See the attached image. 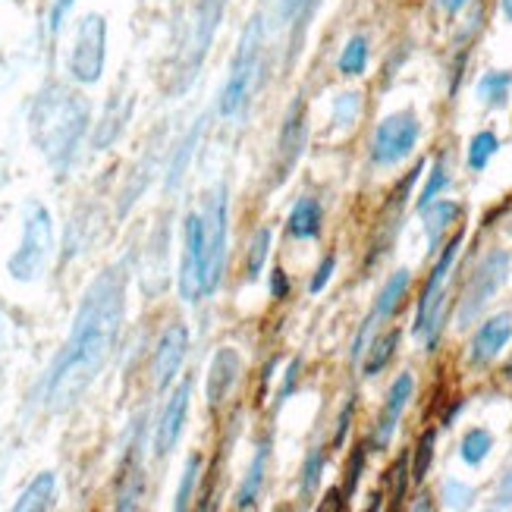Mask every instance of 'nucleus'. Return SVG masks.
Instances as JSON below:
<instances>
[{"mask_svg":"<svg viewBox=\"0 0 512 512\" xmlns=\"http://www.w3.org/2000/svg\"><path fill=\"white\" fill-rule=\"evenodd\" d=\"M311 7H315V0H280V19L289 26H305Z\"/></svg>","mask_w":512,"mask_h":512,"instance_id":"c9c22d12","label":"nucleus"},{"mask_svg":"<svg viewBox=\"0 0 512 512\" xmlns=\"http://www.w3.org/2000/svg\"><path fill=\"white\" fill-rule=\"evenodd\" d=\"M512 340V315L509 311H500V315L487 318L469 343V365L475 368H484L491 365L497 355L506 349V343Z\"/></svg>","mask_w":512,"mask_h":512,"instance_id":"4468645a","label":"nucleus"},{"mask_svg":"<svg viewBox=\"0 0 512 512\" xmlns=\"http://www.w3.org/2000/svg\"><path fill=\"white\" fill-rule=\"evenodd\" d=\"M308 139V123H305V104L296 101L289 107L286 123L280 129V142H277V180L296 167V161L302 158V148Z\"/></svg>","mask_w":512,"mask_h":512,"instance_id":"dca6fc26","label":"nucleus"},{"mask_svg":"<svg viewBox=\"0 0 512 512\" xmlns=\"http://www.w3.org/2000/svg\"><path fill=\"white\" fill-rule=\"evenodd\" d=\"M54 487H57V481H54V475L51 472H44V475H38L26 491H22V497L16 500V512H29V509H51V503H54Z\"/></svg>","mask_w":512,"mask_h":512,"instance_id":"5701e85b","label":"nucleus"},{"mask_svg":"<svg viewBox=\"0 0 512 512\" xmlns=\"http://www.w3.org/2000/svg\"><path fill=\"white\" fill-rule=\"evenodd\" d=\"M189 396H192V381H183L180 387L173 390V396L167 399L161 421H158V431H154V456H158V459H164L176 447L180 434H183L186 415H189Z\"/></svg>","mask_w":512,"mask_h":512,"instance_id":"ddd939ff","label":"nucleus"},{"mask_svg":"<svg viewBox=\"0 0 512 512\" xmlns=\"http://www.w3.org/2000/svg\"><path fill=\"white\" fill-rule=\"evenodd\" d=\"M387 481L393 484V494H390V500H393V506H399L403 503V497H406V487H409V481H412V469H409V453H403L396 459V465L387 472Z\"/></svg>","mask_w":512,"mask_h":512,"instance_id":"f704fd0d","label":"nucleus"},{"mask_svg":"<svg viewBox=\"0 0 512 512\" xmlns=\"http://www.w3.org/2000/svg\"><path fill=\"white\" fill-rule=\"evenodd\" d=\"M421 217H425L428 249L437 252V246L443 242V236H447V230L462 217V205L459 202H450V198H437V202H431L425 211H421Z\"/></svg>","mask_w":512,"mask_h":512,"instance_id":"a211bd4d","label":"nucleus"},{"mask_svg":"<svg viewBox=\"0 0 512 512\" xmlns=\"http://www.w3.org/2000/svg\"><path fill=\"white\" fill-rule=\"evenodd\" d=\"M180 293L186 302H198L205 296V217L202 214H189L183 227Z\"/></svg>","mask_w":512,"mask_h":512,"instance_id":"9d476101","label":"nucleus"},{"mask_svg":"<svg viewBox=\"0 0 512 512\" xmlns=\"http://www.w3.org/2000/svg\"><path fill=\"white\" fill-rule=\"evenodd\" d=\"M465 242V233H456L447 246H443L437 264L431 267V277L425 283L418 296V311H415V337L425 343L428 352H434L437 340H440V330H443V308H447V280H450V271L459 258V249Z\"/></svg>","mask_w":512,"mask_h":512,"instance_id":"7ed1b4c3","label":"nucleus"},{"mask_svg":"<svg viewBox=\"0 0 512 512\" xmlns=\"http://www.w3.org/2000/svg\"><path fill=\"white\" fill-rule=\"evenodd\" d=\"M512 92V73L509 70H491L478 79V98L487 107H506Z\"/></svg>","mask_w":512,"mask_h":512,"instance_id":"b1692460","label":"nucleus"},{"mask_svg":"<svg viewBox=\"0 0 512 512\" xmlns=\"http://www.w3.org/2000/svg\"><path fill=\"white\" fill-rule=\"evenodd\" d=\"M409 283H412V274L406 271H396L387 283H384V289L377 293V302H374V321H384V318H393V311L403 305V299H406V289H409Z\"/></svg>","mask_w":512,"mask_h":512,"instance_id":"4be33fe9","label":"nucleus"},{"mask_svg":"<svg viewBox=\"0 0 512 512\" xmlns=\"http://www.w3.org/2000/svg\"><path fill=\"white\" fill-rule=\"evenodd\" d=\"M415 393V381H412V374L403 371L393 381V387L387 390V403L381 409V415H377V428H374V447L377 450H387L390 447V440L399 428V421H403V412L409 406V399Z\"/></svg>","mask_w":512,"mask_h":512,"instance_id":"2eb2a0df","label":"nucleus"},{"mask_svg":"<svg viewBox=\"0 0 512 512\" xmlns=\"http://www.w3.org/2000/svg\"><path fill=\"white\" fill-rule=\"evenodd\" d=\"M286 293H289V280H286V274L277 267V271L271 274V296L274 299H286Z\"/></svg>","mask_w":512,"mask_h":512,"instance_id":"37998d69","label":"nucleus"},{"mask_svg":"<svg viewBox=\"0 0 512 512\" xmlns=\"http://www.w3.org/2000/svg\"><path fill=\"white\" fill-rule=\"evenodd\" d=\"M198 478H202V456L192 453L186 459V472H183V481H180V491H176V509H186L192 503Z\"/></svg>","mask_w":512,"mask_h":512,"instance_id":"2f4dec72","label":"nucleus"},{"mask_svg":"<svg viewBox=\"0 0 512 512\" xmlns=\"http://www.w3.org/2000/svg\"><path fill=\"white\" fill-rule=\"evenodd\" d=\"M70 4H73V0H57V7H54V22H51L54 29L60 26V19H63V13H66V10H70Z\"/></svg>","mask_w":512,"mask_h":512,"instance_id":"a18cd8bd","label":"nucleus"},{"mask_svg":"<svg viewBox=\"0 0 512 512\" xmlns=\"http://www.w3.org/2000/svg\"><path fill=\"white\" fill-rule=\"evenodd\" d=\"M337 66H340L343 76H362L365 66H368V38L365 35H352L346 41V48H343Z\"/></svg>","mask_w":512,"mask_h":512,"instance_id":"cd10ccee","label":"nucleus"},{"mask_svg":"<svg viewBox=\"0 0 512 512\" xmlns=\"http://www.w3.org/2000/svg\"><path fill=\"white\" fill-rule=\"evenodd\" d=\"M299 371H302V359H296L293 365L286 368V377H283V387L277 393V403H283V399L289 396V390H296V381H299Z\"/></svg>","mask_w":512,"mask_h":512,"instance_id":"ea45409f","label":"nucleus"},{"mask_svg":"<svg viewBox=\"0 0 512 512\" xmlns=\"http://www.w3.org/2000/svg\"><path fill=\"white\" fill-rule=\"evenodd\" d=\"M500 10H503V16L512 22V0H500Z\"/></svg>","mask_w":512,"mask_h":512,"instance_id":"49530a36","label":"nucleus"},{"mask_svg":"<svg viewBox=\"0 0 512 512\" xmlns=\"http://www.w3.org/2000/svg\"><path fill=\"white\" fill-rule=\"evenodd\" d=\"M494 506H512V465L503 472V478H500V484H497Z\"/></svg>","mask_w":512,"mask_h":512,"instance_id":"a19ab883","label":"nucleus"},{"mask_svg":"<svg viewBox=\"0 0 512 512\" xmlns=\"http://www.w3.org/2000/svg\"><path fill=\"white\" fill-rule=\"evenodd\" d=\"M434 443H437V431L434 428H428L425 434L418 437V443H415V453H412V481L415 484H421V481L428 478V472H431Z\"/></svg>","mask_w":512,"mask_h":512,"instance_id":"c756f323","label":"nucleus"},{"mask_svg":"<svg viewBox=\"0 0 512 512\" xmlns=\"http://www.w3.org/2000/svg\"><path fill=\"white\" fill-rule=\"evenodd\" d=\"M267 252H271V227H261V230H255V236L249 242V264H246L249 267V280L261 277Z\"/></svg>","mask_w":512,"mask_h":512,"instance_id":"7c9ffc66","label":"nucleus"},{"mask_svg":"<svg viewBox=\"0 0 512 512\" xmlns=\"http://www.w3.org/2000/svg\"><path fill=\"white\" fill-rule=\"evenodd\" d=\"M491 450H494V434L487 428H472L459 443V456L465 465H481Z\"/></svg>","mask_w":512,"mask_h":512,"instance_id":"bb28decb","label":"nucleus"},{"mask_svg":"<svg viewBox=\"0 0 512 512\" xmlns=\"http://www.w3.org/2000/svg\"><path fill=\"white\" fill-rule=\"evenodd\" d=\"M321 472H324V450L315 447V450L305 456V465H302V494L305 497H311V494L318 491Z\"/></svg>","mask_w":512,"mask_h":512,"instance_id":"72a5a7b5","label":"nucleus"},{"mask_svg":"<svg viewBox=\"0 0 512 512\" xmlns=\"http://www.w3.org/2000/svg\"><path fill=\"white\" fill-rule=\"evenodd\" d=\"M261 54H264V22L261 16H255L239 38L227 85H224V92H220V114L224 117H233L246 107L261 73Z\"/></svg>","mask_w":512,"mask_h":512,"instance_id":"20e7f679","label":"nucleus"},{"mask_svg":"<svg viewBox=\"0 0 512 512\" xmlns=\"http://www.w3.org/2000/svg\"><path fill=\"white\" fill-rule=\"evenodd\" d=\"M126 315V274L123 267H107L85 289L82 305L70 330V340L54 359L41 384V403L48 412L73 409L82 393L95 384L107 359L114 355Z\"/></svg>","mask_w":512,"mask_h":512,"instance_id":"f257e3e1","label":"nucleus"},{"mask_svg":"<svg viewBox=\"0 0 512 512\" xmlns=\"http://www.w3.org/2000/svg\"><path fill=\"white\" fill-rule=\"evenodd\" d=\"M472 497H475V491H472L469 484H462V481H447V484H443V503L453 506V509L472 506Z\"/></svg>","mask_w":512,"mask_h":512,"instance_id":"e433bc0d","label":"nucleus"},{"mask_svg":"<svg viewBox=\"0 0 512 512\" xmlns=\"http://www.w3.org/2000/svg\"><path fill=\"white\" fill-rule=\"evenodd\" d=\"M239 374H242V359H239V352L230 349V346L217 349V355L211 359V371H208V406H211V409H217V406H224V403H227V396H230V390L236 387Z\"/></svg>","mask_w":512,"mask_h":512,"instance_id":"f3484780","label":"nucleus"},{"mask_svg":"<svg viewBox=\"0 0 512 512\" xmlns=\"http://www.w3.org/2000/svg\"><path fill=\"white\" fill-rule=\"evenodd\" d=\"M88 104L70 88L48 85L32 107V139L54 167H66L85 136Z\"/></svg>","mask_w":512,"mask_h":512,"instance_id":"f03ea898","label":"nucleus"},{"mask_svg":"<svg viewBox=\"0 0 512 512\" xmlns=\"http://www.w3.org/2000/svg\"><path fill=\"white\" fill-rule=\"evenodd\" d=\"M267 456H271V443L261 440L258 443V450L252 456V465H249V472L246 478H242L239 484V491H236V506L239 509H252L258 494H261V487H264V475H267Z\"/></svg>","mask_w":512,"mask_h":512,"instance_id":"6ab92c4d","label":"nucleus"},{"mask_svg":"<svg viewBox=\"0 0 512 512\" xmlns=\"http://www.w3.org/2000/svg\"><path fill=\"white\" fill-rule=\"evenodd\" d=\"M145 487V475H142V459H139V447H132L123 465L120 475V491H117V509H136L139 497Z\"/></svg>","mask_w":512,"mask_h":512,"instance_id":"412c9836","label":"nucleus"},{"mask_svg":"<svg viewBox=\"0 0 512 512\" xmlns=\"http://www.w3.org/2000/svg\"><path fill=\"white\" fill-rule=\"evenodd\" d=\"M450 183H453V176H450L447 158H437V161L431 164V173H428L425 189H421V195H418V211H425L431 202H437V195H440V192H447Z\"/></svg>","mask_w":512,"mask_h":512,"instance_id":"c85d7f7f","label":"nucleus"},{"mask_svg":"<svg viewBox=\"0 0 512 512\" xmlns=\"http://www.w3.org/2000/svg\"><path fill=\"white\" fill-rule=\"evenodd\" d=\"M0 343H4V324H0Z\"/></svg>","mask_w":512,"mask_h":512,"instance_id":"de8ad7c7","label":"nucleus"},{"mask_svg":"<svg viewBox=\"0 0 512 512\" xmlns=\"http://www.w3.org/2000/svg\"><path fill=\"white\" fill-rule=\"evenodd\" d=\"M286 230L293 239H315L321 233V202L311 195H302L289 211Z\"/></svg>","mask_w":512,"mask_h":512,"instance_id":"aec40b11","label":"nucleus"},{"mask_svg":"<svg viewBox=\"0 0 512 512\" xmlns=\"http://www.w3.org/2000/svg\"><path fill=\"white\" fill-rule=\"evenodd\" d=\"M362 110V95L359 92H343L337 95V101H333V126H352L355 117H359Z\"/></svg>","mask_w":512,"mask_h":512,"instance_id":"473e14b6","label":"nucleus"},{"mask_svg":"<svg viewBox=\"0 0 512 512\" xmlns=\"http://www.w3.org/2000/svg\"><path fill=\"white\" fill-rule=\"evenodd\" d=\"M469 4H472V0H437V7H440L443 13H450V16H456L459 10H465Z\"/></svg>","mask_w":512,"mask_h":512,"instance_id":"c03bdc74","label":"nucleus"},{"mask_svg":"<svg viewBox=\"0 0 512 512\" xmlns=\"http://www.w3.org/2000/svg\"><path fill=\"white\" fill-rule=\"evenodd\" d=\"M365 456H368V447H365V443H359V447H355V453H352V459H349L346 497H352V494H355V487H359V481H362V469H365Z\"/></svg>","mask_w":512,"mask_h":512,"instance_id":"4c0bfd02","label":"nucleus"},{"mask_svg":"<svg viewBox=\"0 0 512 512\" xmlns=\"http://www.w3.org/2000/svg\"><path fill=\"white\" fill-rule=\"evenodd\" d=\"M352 412H355V399H349L343 415H340V425H337V434H333V447H343V440L349 434V421H352Z\"/></svg>","mask_w":512,"mask_h":512,"instance_id":"79ce46f5","label":"nucleus"},{"mask_svg":"<svg viewBox=\"0 0 512 512\" xmlns=\"http://www.w3.org/2000/svg\"><path fill=\"white\" fill-rule=\"evenodd\" d=\"M500 151V139H497V132H491V129H481V132H475L472 136V142H469V170H475V173H481V170H487V164H491V158Z\"/></svg>","mask_w":512,"mask_h":512,"instance_id":"a878e982","label":"nucleus"},{"mask_svg":"<svg viewBox=\"0 0 512 512\" xmlns=\"http://www.w3.org/2000/svg\"><path fill=\"white\" fill-rule=\"evenodd\" d=\"M186 349H189V330L183 324H170L164 330V337L154 349V362H151V374H154V387L167 390L170 381L180 371L183 359H186Z\"/></svg>","mask_w":512,"mask_h":512,"instance_id":"f8f14e48","label":"nucleus"},{"mask_svg":"<svg viewBox=\"0 0 512 512\" xmlns=\"http://www.w3.org/2000/svg\"><path fill=\"white\" fill-rule=\"evenodd\" d=\"M418 136H421V120L415 117V110H396V114L384 117L377 123L371 139V164L393 167L399 161H406L418 145Z\"/></svg>","mask_w":512,"mask_h":512,"instance_id":"0eeeda50","label":"nucleus"},{"mask_svg":"<svg viewBox=\"0 0 512 512\" xmlns=\"http://www.w3.org/2000/svg\"><path fill=\"white\" fill-rule=\"evenodd\" d=\"M509 271H512V255L506 249H494L487 252L478 267L472 271L469 283L462 289V299H459V308H456V327H472L478 321L481 311L491 305V299L500 293V286L509 280Z\"/></svg>","mask_w":512,"mask_h":512,"instance_id":"39448f33","label":"nucleus"},{"mask_svg":"<svg viewBox=\"0 0 512 512\" xmlns=\"http://www.w3.org/2000/svg\"><path fill=\"white\" fill-rule=\"evenodd\" d=\"M227 4L230 0H198L195 4L192 22H189V41H186V66H183L186 82L195 76L198 66H202L211 41H214V32L220 26V19H224Z\"/></svg>","mask_w":512,"mask_h":512,"instance_id":"9b49d317","label":"nucleus"},{"mask_svg":"<svg viewBox=\"0 0 512 512\" xmlns=\"http://www.w3.org/2000/svg\"><path fill=\"white\" fill-rule=\"evenodd\" d=\"M333 271H337V258H333V255H327V258L321 261V267H318V271H315V277H311V283H308V293H311V296H318L321 289H324V286L330 283Z\"/></svg>","mask_w":512,"mask_h":512,"instance_id":"58836bf2","label":"nucleus"},{"mask_svg":"<svg viewBox=\"0 0 512 512\" xmlns=\"http://www.w3.org/2000/svg\"><path fill=\"white\" fill-rule=\"evenodd\" d=\"M51 249H54L51 214H48V208L32 205L29 214H26V227H22V242H19V249L13 252V258L7 264L10 274L16 280H22V283L38 280L44 267H48Z\"/></svg>","mask_w":512,"mask_h":512,"instance_id":"423d86ee","label":"nucleus"},{"mask_svg":"<svg viewBox=\"0 0 512 512\" xmlns=\"http://www.w3.org/2000/svg\"><path fill=\"white\" fill-rule=\"evenodd\" d=\"M396 346H399V330H387V333H381L371 346H368V355H365V365H362V371H365V377H374V374H381L387 365H390V359L396 355Z\"/></svg>","mask_w":512,"mask_h":512,"instance_id":"393cba45","label":"nucleus"},{"mask_svg":"<svg viewBox=\"0 0 512 512\" xmlns=\"http://www.w3.org/2000/svg\"><path fill=\"white\" fill-rule=\"evenodd\" d=\"M205 217V296H211L220 277H224V264H227V233H230V205H227V189L220 186L211 202Z\"/></svg>","mask_w":512,"mask_h":512,"instance_id":"6e6552de","label":"nucleus"},{"mask_svg":"<svg viewBox=\"0 0 512 512\" xmlns=\"http://www.w3.org/2000/svg\"><path fill=\"white\" fill-rule=\"evenodd\" d=\"M104 41H107V26L98 13L85 16L79 22V32H76V44H73V54H70V73L73 79L92 85L101 79L104 73Z\"/></svg>","mask_w":512,"mask_h":512,"instance_id":"1a4fd4ad","label":"nucleus"}]
</instances>
